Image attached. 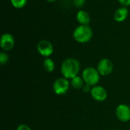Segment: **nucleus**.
<instances>
[{
  "label": "nucleus",
  "mask_w": 130,
  "mask_h": 130,
  "mask_svg": "<svg viewBox=\"0 0 130 130\" xmlns=\"http://www.w3.org/2000/svg\"><path fill=\"white\" fill-rule=\"evenodd\" d=\"M72 86L75 89H80L82 88L84 86V80L79 76H76L73 78H72L71 81Z\"/></svg>",
  "instance_id": "13"
},
{
  "label": "nucleus",
  "mask_w": 130,
  "mask_h": 130,
  "mask_svg": "<svg viewBox=\"0 0 130 130\" xmlns=\"http://www.w3.org/2000/svg\"><path fill=\"white\" fill-rule=\"evenodd\" d=\"M17 130H31V129L26 124H21L18 126Z\"/></svg>",
  "instance_id": "17"
},
{
  "label": "nucleus",
  "mask_w": 130,
  "mask_h": 130,
  "mask_svg": "<svg viewBox=\"0 0 130 130\" xmlns=\"http://www.w3.org/2000/svg\"><path fill=\"white\" fill-rule=\"evenodd\" d=\"M118 2L123 6L127 7L130 5V0H118Z\"/></svg>",
  "instance_id": "18"
},
{
  "label": "nucleus",
  "mask_w": 130,
  "mask_h": 130,
  "mask_svg": "<svg viewBox=\"0 0 130 130\" xmlns=\"http://www.w3.org/2000/svg\"><path fill=\"white\" fill-rule=\"evenodd\" d=\"M8 61V56L6 54V53L2 51L0 53V62H1V64L2 65H4Z\"/></svg>",
  "instance_id": "15"
},
{
  "label": "nucleus",
  "mask_w": 130,
  "mask_h": 130,
  "mask_svg": "<svg viewBox=\"0 0 130 130\" xmlns=\"http://www.w3.org/2000/svg\"><path fill=\"white\" fill-rule=\"evenodd\" d=\"M93 37V30L89 25H79L73 31V38L80 43L89 42Z\"/></svg>",
  "instance_id": "2"
},
{
  "label": "nucleus",
  "mask_w": 130,
  "mask_h": 130,
  "mask_svg": "<svg viewBox=\"0 0 130 130\" xmlns=\"http://www.w3.org/2000/svg\"><path fill=\"white\" fill-rule=\"evenodd\" d=\"M113 69V64L112 61L109 59L104 58L100 60L98 64V71L99 72L101 75H110Z\"/></svg>",
  "instance_id": "6"
},
{
  "label": "nucleus",
  "mask_w": 130,
  "mask_h": 130,
  "mask_svg": "<svg viewBox=\"0 0 130 130\" xmlns=\"http://www.w3.org/2000/svg\"><path fill=\"white\" fill-rule=\"evenodd\" d=\"M43 66L45 71H46L47 72H52L55 69V63L53 59L46 58L43 62Z\"/></svg>",
  "instance_id": "12"
},
{
  "label": "nucleus",
  "mask_w": 130,
  "mask_h": 130,
  "mask_svg": "<svg viewBox=\"0 0 130 130\" xmlns=\"http://www.w3.org/2000/svg\"><path fill=\"white\" fill-rule=\"evenodd\" d=\"M76 19L80 25H88L91 22V16L85 10H80L78 11L76 14Z\"/></svg>",
  "instance_id": "11"
},
{
  "label": "nucleus",
  "mask_w": 130,
  "mask_h": 130,
  "mask_svg": "<svg viewBox=\"0 0 130 130\" xmlns=\"http://www.w3.org/2000/svg\"><path fill=\"white\" fill-rule=\"evenodd\" d=\"M37 50L41 56L45 57L50 56L53 53V44L46 40H41L39 41L37 45Z\"/></svg>",
  "instance_id": "5"
},
{
  "label": "nucleus",
  "mask_w": 130,
  "mask_h": 130,
  "mask_svg": "<svg viewBox=\"0 0 130 130\" xmlns=\"http://www.w3.org/2000/svg\"><path fill=\"white\" fill-rule=\"evenodd\" d=\"M82 89H83V91H85V92H88V91H89L91 90V88H90V85L86 84L85 85H84V86H83Z\"/></svg>",
  "instance_id": "19"
},
{
  "label": "nucleus",
  "mask_w": 130,
  "mask_h": 130,
  "mask_svg": "<svg viewBox=\"0 0 130 130\" xmlns=\"http://www.w3.org/2000/svg\"><path fill=\"white\" fill-rule=\"evenodd\" d=\"M85 0H73V4L77 8H82L84 6Z\"/></svg>",
  "instance_id": "16"
},
{
  "label": "nucleus",
  "mask_w": 130,
  "mask_h": 130,
  "mask_svg": "<svg viewBox=\"0 0 130 130\" xmlns=\"http://www.w3.org/2000/svg\"><path fill=\"white\" fill-rule=\"evenodd\" d=\"M14 45V39L12 34L5 33L2 35L0 39V46L4 51H10L13 49Z\"/></svg>",
  "instance_id": "7"
},
{
  "label": "nucleus",
  "mask_w": 130,
  "mask_h": 130,
  "mask_svg": "<svg viewBox=\"0 0 130 130\" xmlns=\"http://www.w3.org/2000/svg\"><path fill=\"white\" fill-rule=\"evenodd\" d=\"M47 2H56V0H46Z\"/></svg>",
  "instance_id": "20"
},
{
  "label": "nucleus",
  "mask_w": 130,
  "mask_h": 130,
  "mask_svg": "<svg viewBox=\"0 0 130 130\" xmlns=\"http://www.w3.org/2000/svg\"><path fill=\"white\" fill-rule=\"evenodd\" d=\"M91 94L95 101L99 102L105 101L107 97V91L102 86H99V85L94 86V88H91Z\"/></svg>",
  "instance_id": "9"
},
{
  "label": "nucleus",
  "mask_w": 130,
  "mask_h": 130,
  "mask_svg": "<svg viewBox=\"0 0 130 130\" xmlns=\"http://www.w3.org/2000/svg\"><path fill=\"white\" fill-rule=\"evenodd\" d=\"M112 130H115V129H112Z\"/></svg>",
  "instance_id": "21"
},
{
  "label": "nucleus",
  "mask_w": 130,
  "mask_h": 130,
  "mask_svg": "<svg viewBox=\"0 0 130 130\" xmlns=\"http://www.w3.org/2000/svg\"><path fill=\"white\" fill-rule=\"evenodd\" d=\"M80 70L79 62L72 58L66 59L63 61L61 66V73L66 78H73L78 76Z\"/></svg>",
  "instance_id": "1"
},
{
  "label": "nucleus",
  "mask_w": 130,
  "mask_h": 130,
  "mask_svg": "<svg viewBox=\"0 0 130 130\" xmlns=\"http://www.w3.org/2000/svg\"><path fill=\"white\" fill-rule=\"evenodd\" d=\"M128 15H129V10H128L127 7L123 6L116 10L113 18L116 21L123 22L127 18Z\"/></svg>",
  "instance_id": "10"
},
{
  "label": "nucleus",
  "mask_w": 130,
  "mask_h": 130,
  "mask_svg": "<svg viewBox=\"0 0 130 130\" xmlns=\"http://www.w3.org/2000/svg\"><path fill=\"white\" fill-rule=\"evenodd\" d=\"M116 116L122 122L130 120V107L126 104H120L116 109Z\"/></svg>",
  "instance_id": "8"
},
{
  "label": "nucleus",
  "mask_w": 130,
  "mask_h": 130,
  "mask_svg": "<svg viewBox=\"0 0 130 130\" xmlns=\"http://www.w3.org/2000/svg\"><path fill=\"white\" fill-rule=\"evenodd\" d=\"M69 82L66 78H59L55 81L53 85V89L54 92L59 95L66 94L69 88Z\"/></svg>",
  "instance_id": "4"
},
{
  "label": "nucleus",
  "mask_w": 130,
  "mask_h": 130,
  "mask_svg": "<svg viewBox=\"0 0 130 130\" xmlns=\"http://www.w3.org/2000/svg\"><path fill=\"white\" fill-rule=\"evenodd\" d=\"M10 1L12 6L18 9L24 8L27 2V0H10Z\"/></svg>",
  "instance_id": "14"
},
{
  "label": "nucleus",
  "mask_w": 130,
  "mask_h": 130,
  "mask_svg": "<svg viewBox=\"0 0 130 130\" xmlns=\"http://www.w3.org/2000/svg\"><path fill=\"white\" fill-rule=\"evenodd\" d=\"M100 73L98 69L93 67H88L82 72V78L85 84L90 86L95 85L100 80Z\"/></svg>",
  "instance_id": "3"
}]
</instances>
